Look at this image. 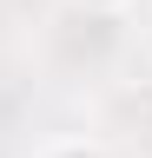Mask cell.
I'll list each match as a JSON object with an SVG mask.
<instances>
[{
    "label": "cell",
    "instance_id": "6da1fadb",
    "mask_svg": "<svg viewBox=\"0 0 152 158\" xmlns=\"http://www.w3.org/2000/svg\"><path fill=\"white\" fill-rule=\"evenodd\" d=\"M40 158H106L99 145H86V138H60V145H46Z\"/></svg>",
    "mask_w": 152,
    "mask_h": 158
},
{
    "label": "cell",
    "instance_id": "7a4b0ae2",
    "mask_svg": "<svg viewBox=\"0 0 152 158\" xmlns=\"http://www.w3.org/2000/svg\"><path fill=\"white\" fill-rule=\"evenodd\" d=\"M73 7H80V13H99V20H119L132 0H73Z\"/></svg>",
    "mask_w": 152,
    "mask_h": 158
}]
</instances>
